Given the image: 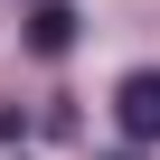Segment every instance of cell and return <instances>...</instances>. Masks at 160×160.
Returning <instances> with one entry per match:
<instances>
[{"mask_svg":"<svg viewBox=\"0 0 160 160\" xmlns=\"http://www.w3.org/2000/svg\"><path fill=\"white\" fill-rule=\"evenodd\" d=\"M113 122H122V141H160V66H132L122 85H113Z\"/></svg>","mask_w":160,"mask_h":160,"instance_id":"cell-1","label":"cell"},{"mask_svg":"<svg viewBox=\"0 0 160 160\" xmlns=\"http://www.w3.org/2000/svg\"><path fill=\"white\" fill-rule=\"evenodd\" d=\"M28 47L38 57H66L75 47V0H28Z\"/></svg>","mask_w":160,"mask_h":160,"instance_id":"cell-2","label":"cell"},{"mask_svg":"<svg viewBox=\"0 0 160 160\" xmlns=\"http://www.w3.org/2000/svg\"><path fill=\"white\" fill-rule=\"evenodd\" d=\"M122 160H141V141H132V151H122Z\"/></svg>","mask_w":160,"mask_h":160,"instance_id":"cell-3","label":"cell"}]
</instances>
